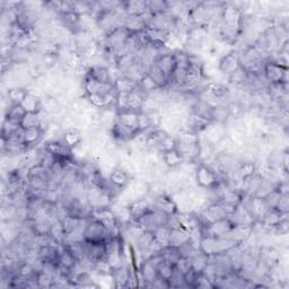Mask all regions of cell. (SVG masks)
<instances>
[{"instance_id": "cell-15", "label": "cell", "mask_w": 289, "mask_h": 289, "mask_svg": "<svg viewBox=\"0 0 289 289\" xmlns=\"http://www.w3.org/2000/svg\"><path fill=\"white\" fill-rule=\"evenodd\" d=\"M44 129L43 128H35V129L24 130L23 134V141H24L27 149H31L32 147L36 146L40 143V140L43 138Z\"/></svg>"}, {"instance_id": "cell-27", "label": "cell", "mask_w": 289, "mask_h": 289, "mask_svg": "<svg viewBox=\"0 0 289 289\" xmlns=\"http://www.w3.org/2000/svg\"><path fill=\"white\" fill-rule=\"evenodd\" d=\"M153 233H154L156 242H157V243L162 246V248H165V246L168 245L170 229L167 228L166 226L157 227V228L153 230Z\"/></svg>"}, {"instance_id": "cell-32", "label": "cell", "mask_w": 289, "mask_h": 289, "mask_svg": "<svg viewBox=\"0 0 289 289\" xmlns=\"http://www.w3.org/2000/svg\"><path fill=\"white\" fill-rule=\"evenodd\" d=\"M276 208L279 211H281L282 214H288V208H289L288 194H283V196H281L280 200H279Z\"/></svg>"}, {"instance_id": "cell-20", "label": "cell", "mask_w": 289, "mask_h": 289, "mask_svg": "<svg viewBox=\"0 0 289 289\" xmlns=\"http://www.w3.org/2000/svg\"><path fill=\"white\" fill-rule=\"evenodd\" d=\"M137 86H138V83L134 82V80L126 77V76H121V77L114 80V88L118 94L131 93L136 91Z\"/></svg>"}, {"instance_id": "cell-23", "label": "cell", "mask_w": 289, "mask_h": 289, "mask_svg": "<svg viewBox=\"0 0 289 289\" xmlns=\"http://www.w3.org/2000/svg\"><path fill=\"white\" fill-rule=\"evenodd\" d=\"M162 159L164 164L166 165L169 168H177L184 163L183 158L180 156L177 149H170L168 151H165L164 154H162Z\"/></svg>"}, {"instance_id": "cell-17", "label": "cell", "mask_w": 289, "mask_h": 289, "mask_svg": "<svg viewBox=\"0 0 289 289\" xmlns=\"http://www.w3.org/2000/svg\"><path fill=\"white\" fill-rule=\"evenodd\" d=\"M147 74H148L149 77L154 80L155 84L157 85L159 88H162V89L167 88L168 86L167 76L160 72L159 68L155 65V63L150 65V67L148 68V70H147Z\"/></svg>"}, {"instance_id": "cell-25", "label": "cell", "mask_w": 289, "mask_h": 289, "mask_svg": "<svg viewBox=\"0 0 289 289\" xmlns=\"http://www.w3.org/2000/svg\"><path fill=\"white\" fill-rule=\"evenodd\" d=\"M22 105L24 106V108L27 112H41L42 111V105H41V101L39 99V97L30 92H28L25 99L23 101Z\"/></svg>"}, {"instance_id": "cell-14", "label": "cell", "mask_w": 289, "mask_h": 289, "mask_svg": "<svg viewBox=\"0 0 289 289\" xmlns=\"http://www.w3.org/2000/svg\"><path fill=\"white\" fill-rule=\"evenodd\" d=\"M139 112L134 111H120L117 112L115 120L121 122L122 125H125L132 129H136L139 131Z\"/></svg>"}, {"instance_id": "cell-30", "label": "cell", "mask_w": 289, "mask_h": 289, "mask_svg": "<svg viewBox=\"0 0 289 289\" xmlns=\"http://www.w3.org/2000/svg\"><path fill=\"white\" fill-rule=\"evenodd\" d=\"M174 270H175V265L162 260V262H160L157 267V274H158L159 278H162V279H164V280L168 281L170 277L173 276Z\"/></svg>"}, {"instance_id": "cell-11", "label": "cell", "mask_w": 289, "mask_h": 289, "mask_svg": "<svg viewBox=\"0 0 289 289\" xmlns=\"http://www.w3.org/2000/svg\"><path fill=\"white\" fill-rule=\"evenodd\" d=\"M178 219L180 222V226L182 227L183 229L188 230L189 233L191 232L200 228V221H199L198 214H193V212H182V214H179L178 212Z\"/></svg>"}, {"instance_id": "cell-2", "label": "cell", "mask_w": 289, "mask_h": 289, "mask_svg": "<svg viewBox=\"0 0 289 289\" xmlns=\"http://www.w3.org/2000/svg\"><path fill=\"white\" fill-rule=\"evenodd\" d=\"M194 180L199 187L205 190H214L219 186L215 169L206 163H199L194 172Z\"/></svg>"}, {"instance_id": "cell-21", "label": "cell", "mask_w": 289, "mask_h": 289, "mask_svg": "<svg viewBox=\"0 0 289 289\" xmlns=\"http://www.w3.org/2000/svg\"><path fill=\"white\" fill-rule=\"evenodd\" d=\"M122 6L127 15H144L147 12L146 2H139V0L122 3Z\"/></svg>"}, {"instance_id": "cell-16", "label": "cell", "mask_w": 289, "mask_h": 289, "mask_svg": "<svg viewBox=\"0 0 289 289\" xmlns=\"http://www.w3.org/2000/svg\"><path fill=\"white\" fill-rule=\"evenodd\" d=\"M42 126H43V119L41 118V112H27L21 122V127L24 130L42 128Z\"/></svg>"}, {"instance_id": "cell-3", "label": "cell", "mask_w": 289, "mask_h": 289, "mask_svg": "<svg viewBox=\"0 0 289 289\" xmlns=\"http://www.w3.org/2000/svg\"><path fill=\"white\" fill-rule=\"evenodd\" d=\"M262 75L265 82L269 85H277L287 83L288 68L281 67L270 60H265L262 68Z\"/></svg>"}, {"instance_id": "cell-28", "label": "cell", "mask_w": 289, "mask_h": 289, "mask_svg": "<svg viewBox=\"0 0 289 289\" xmlns=\"http://www.w3.org/2000/svg\"><path fill=\"white\" fill-rule=\"evenodd\" d=\"M27 94H28V91H26L25 88H22V87L11 88L8 91V98L12 104H22Z\"/></svg>"}, {"instance_id": "cell-22", "label": "cell", "mask_w": 289, "mask_h": 289, "mask_svg": "<svg viewBox=\"0 0 289 289\" xmlns=\"http://www.w3.org/2000/svg\"><path fill=\"white\" fill-rule=\"evenodd\" d=\"M189 240H190V233H189L188 230L183 229V228L170 229L168 245L179 248L180 245H182L184 242H187Z\"/></svg>"}, {"instance_id": "cell-5", "label": "cell", "mask_w": 289, "mask_h": 289, "mask_svg": "<svg viewBox=\"0 0 289 289\" xmlns=\"http://www.w3.org/2000/svg\"><path fill=\"white\" fill-rule=\"evenodd\" d=\"M153 208L155 210L162 211L168 216L177 215L179 212L177 201L166 193H160L158 196L154 197Z\"/></svg>"}, {"instance_id": "cell-13", "label": "cell", "mask_w": 289, "mask_h": 289, "mask_svg": "<svg viewBox=\"0 0 289 289\" xmlns=\"http://www.w3.org/2000/svg\"><path fill=\"white\" fill-rule=\"evenodd\" d=\"M87 75L91 76L94 79H96L97 82L103 84H114V80L112 79L110 69L99 65L91 66L87 69Z\"/></svg>"}, {"instance_id": "cell-31", "label": "cell", "mask_w": 289, "mask_h": 289, "mask_svg": "<svg viewBox=\"0 0 289 289\" xmlns=\"http://www.w3.org/2000/svg\"><path fill=\"white\" fill-rule=\"evenodd\" d=\"M168 283H169V288L170 287H174V288L186 287V281H184V273L175 269L173 276L170 277V279L168 280Z\"/></svg>"}, {"instance_id": "cell-26", "label": "cell", "mask_w": 289, "mask_h": 289, "mask_svg": "<svg viewBox=\"0 0 289 289\" xmlns=\"http://www.w3.org/2000/svg\"><path fill=\"white\" fill-rule=\"evenodd\" d=\"M63 140L66 145L70 147L72 149H74L76 148V147L82 144V136H80V134L77 130L70 129L64 135Z\"/></svg>"}, {"instance_id": "cell-1", "label": "cell", "mask_w": 289, "mask_h": 289, "mask_svg": "<svg viewBox=\"0 0 289 289\" xmlns=\"http://www.w3.org/2000/svg\"><path fill=\"white\" fill-rule=\"evenodd\" d=\"M84 240L92 243H107L115 234L106 228L102 222L96 220L92 216L86 218L84 225Z\"/></svg>"}, {"instance_id": "cell-4", "label": "cell", "mask_w": 289, "mask_h": 289, "mask_svg": "<svg viewBox=\"0 0 289 289\" xmlns=\"http://www.w3.org/2000/svg\"><path fill=\"white\" fill-rule=\"evenodd\" d=\"M93 218L113 232L115 235H119V220L114 214V211L110 208H94L91 215Z\"/></svg>"}, {"instance_id": "cell-12", "label": "cell", "mask_w": 289, "mask_h": 289, "mask_svg": "<svg viewBox=\"0 0 289 289\" xmlns=\"http://www.w3.org/2000/svg\"><path fill=\"white\" fill-rule=\"evenodd\" d=\"M193 114L202 118L209 122H212V111H214V105L210 102L206 101V99H200L193 104L191 106Z\"/></svg>"}, {"instance_id": "cell-18", "label": "cell", "mask_w": 289, "mask_h": 289, "mask_svg": "<svg viewBox=\"0 0 289 289\" xmlns=\"http://www.w3.org/2000/svg\"><path fill=\"white\" fill-rule=\"evenodd\" d=\"M108 180H110L113 184H115L117 187L125 189L128 186V183L130 182L131 178L129 175V172H127L126 169L114 168L111 172L110 177H108Z\"/></svg>"}, {"instance_id": "cell-9", "label": "cell", "mask_w": 289, "mask_h": 289, "mask_svg": "<svg viewBox=\"0 0 289 289\" xmlns=\"http://www.w3.org/2000/svg\"><path fill=\"white\" fill-rule=\"evenodd\" d=\"M123 27L129 34H138L147 28V24L143 15H127Z\"/></svg>"}, {"instance_id": "cell-10", "label": "cell", "mask_w": 289, "mask_h": 289, "mask_svg": "<svg viewBox=\"0 0 289 289\" xmlns=\"http://www.w3.org/2000/svg\"><path fill=\"white\" fill-rule=\"evenodd\" d=\"M155 65L159 68L160 72L167 76V78L169 80V76L172 75L173 70L175 69V67H177L173 52H165V53H160L158 55V58L155 60Z\"/></svg>"}, {"instance_id": "cell-8", "label": "cell", "mask_w": 289, "mask_h": 289, "mask_svg": "<svg viewBox=\"0 0 289 289\" xmlns=\"http://www.w3.org/2000/svg\"><path fill=\"white\" fill-rule=\"evenodd\" d=\"M240 67H241L240 55L238 53H235V52H229V53H227L220 59L218 69H219V72L224 75L230 76Z\"/></svg>"}, {"instance_id": "cell-6", "label": "cell", "mask_w": 289, "mask_h": 289, "mask_svg": "<svg viewBox=\"0 0 289 289\" xmlns=\"http://www.w3.org/2000/svg\"><path fill=\"white\" fill-rule=\"evenodd\" d=\"M151 209H153V199L148 200L147 198H140L134 200L131 202V205L128 207L130 215V222H136Z\"/></svg>"}, {"instance_id": "cell-29", "label": "cell", "mask_w": 289, "mask_h": 289, "mask_svg": "<svg viewBox=\"0 0 289 289\" xmlns=\"http://www.w3.org/2000/svg\"><path fill=\"white\" fill-rule=\"evenodd\" d=\"M230 117L229 110L227 106H222V105H216L214 106V111H212V122H217V123H224L228 118Z\"/></svg>"}, {"instance_id": "cell-24", "label": "cell", "mask_w": 289, "mask_h": 289, "mask_svg": "<svg viewBox=\"0 0 289 289\" xmlns=\"http://www.w3.org/2000/svg\"><path fill=\"white\" fill-rule=\"evenodd\" d=\"M160 255H162L164 261H166L173 265L177 264L180 261V259L182 258L179 249L175 248V246H169V245L165 246V248L162 249V251H160Z\"/></svg>"}, {"instance_id": "cell-7", "label": "cell", "mask_w": 289, "mask_h": 289, "mask_svg": "<svg viewBox=\"0 0 289 289\" xmlns=\"http://www.w3.org/2000/svg\"><path fill=\"white\" fill-rule=\"evenodd\" d=\"M111 134L117 141H123V143H128V141H131L136 139V137L140 134V131L132 129V128L127 127L125 125H122L121 122L114 120L113 125L111 127Z\"/></svg>"}, {"instance_id": "cell-19", "label": "cell", "mask_w": 289, "mask_h": 289, "mask_svg": "<svg viewBox=\"0 0 289 289\" xmlns=\"http://www.w3.org/2000/svg\"><path fill=\"white\" fill-rule=\"evenodd\" d=\"M26 113L27 111L25 110L22 104H12V105L7 108L6 118H5V119L21 125L23 118L25 117Z\"/></svg>"}]
</instances>
